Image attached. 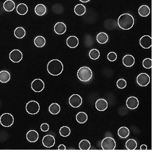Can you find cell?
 I'll return each mask as SVG.
<instances>
[{
  "instance_id": "7",
  "label": "cell",
  "mask_w": 155,
  "mask_h": 156,
  "mask_svg": "<svg viewBox=\"0 0 155 156\" xmlns=\"http://www.w3.org/2000/svg\"><path fill=\"white\" fill-rule=\"evenodd\" d=\"M45 84L44 81L40 79L36 78L33 80L31 84V88L35 92H41L44 89Z\"/></svg>"
},
{
  "instance_id": "20",
  "label": "cell",
  "mask_w": 155,
  "mask_h": 156,
  "mask_svg": "<svg viewBox=\"0 0 155 156\" xmlns=\"http://www.w3.org/2000/svg\"><path fill=\"white\" fill-rule=\"evenodd\" d=\"M10 79V74L6 71H0V82L7 83Z\"/></svg>"
},
{
  "instance_id": "32",
  "label": "cell",
  "mask_w": 155,
  "mask_h": 156,
  "mask_svg": "<svg viewBox=\"0 0 155 156\" xmlns=\"http://www.w3.org/2000/svg\"><path fill=\"white\" fill-rule=\"evenodd\" d=\"M79 148L82 150H87L90 148V143L87 140H82L79 143Z\"/></svg>"
},
{
  "instance_id": "19",
  "label": "cell",
  "mask_w": 155,
  "mask_h": 156,
  "mask_svg": "<svg viewBox=\"0 0 155 156\" xmlns=\"http://www.w3.org/2000/svg\"><path fill=\"white\" fill-rule=\"evenodd\" d=\"M4 8L7 12H12L15 8V3L12 0H7L4 3Z\"/></svg>"
},
{
  "instance_id": "26",
  "label": "cell",
  "mask_w": 155,
  "mask_h": 156,
  "mask_svg": "<svg viewBox=\"0 0 155 156\" xmlns=\"http://www.w3.org/2000/svg\"><path fill=\"white\" fill-rule=\"evenodd\" d=\"M35 44L38 48H42L44 46L46 40L43 36H37L35 39Z\"/></svg>"
},
{
  "instance_id": "11",
  "label": "cell",
  "mask_w": 155,
  "mask_h": 156,
  "mask_svg": "<svg viewBox=\"0 0 155 156\" xmlns=\"http://www.w3.org/2000/svg\"><path fill=\"white\" fill-rule=\"evenodd\" d=\"M55 143V138L52 135H45L43 139V144L45 147L52 148Z\"/></svg>"
},
{
  "instance_id": "8",
  "label": "cell",
  "mask_w": 155,
  "mask_h": 156,
  "mask_svg": "<svg viewBox=\"0 0 155 156\" xmlns=\"http://www.w3.org/2000/svg\"><path fill=\"white\" fill-rule=\"evenodd\" d=\"M136 81L141 86H146L150 82V77L146 73H141L137 77Z\"/></svg>"
},
{
  "instance_id": "3",
  "label": "cell",
  "mask_w": 155,
  "mask_h": 156,
  "mask_svg": "<svg viewBox=\"0 0 155 156\" xmlns=\"http://www.w3.org/2000/svg\"><path fill=\"white\" fill-rule=\"evenodd\" d=\"M92 70L87 66H83L80 68L77 71L78 78L83 82H87L89 81L92 77Z\"/></svg>"
},
{
  "instance_id": "4",
  "label": "cell",
  "mask_w": 155,
  "mask_h": 156,
  "mask_svg": "<svg viewBox=\"0 0 155 156\" xmlns=\"http://www.w3.org/2000/svg\"><path fill=\"white\" fill-rule=\"evenodd\" d=\"M0 123L4 127H11L14 123V117L11 114H3L0 117Z\"/></svg>"
},
{
  "instance_id": "15",
  "label": "cell",
  "mask_w": 155,
  "mask_h": 156,
  "mask_svg": "<svg viewBox=\"0 0 155 156\" xmlns=\"http://www.w3.org/2000/svg\"><path fill=\"white\" fill-rule=\"evenodd\" d=\"M96 109L98 111H104L108 107V102L105 99H98L96 102Z\"/></svg>"
},
{
  "instance_id": "9",
  "label": "cell",
  "mask_w": 155,
  "mask_h": 156,
  "mask_svg": "<svg viewBox=\"0 0 155 156\" xmlns=\"http://www.w3.org/2000/svg\"><path fill=\"white\" fill-rule=\"evenodd\" d=\"M22 57L23 55L22 52L19 50H13L9 54L10 60L15 63L20 62L22 60Z\"/></svg>"
},
{
  "instance_id": "36",
  "label": "cell",
  "mask_w": 155,
  "mask_h": 156,
  "mask_svg": "<svg viewBox=\"0 0 155 156\" xmlns=\"http://www.w3.org/2000/svg\"><path fill=\"white\" fill-rule=\"evenodd\" d=\"M126 86V81L124 79H119L117 82V86L119 89H124Z\"/></svg>"
},
{
  "instance_id": "31",
  "label": "cell",
  "mask_w": 155,
  "mask_h": 156,
  "mask_svg": "<svg viewBox=\"0 0 155 156\" xmlns=\"http://www.w3.org/2000/svg\"><path fill=\"white\" fill-rule=\"evenodd\" d=\"M137 143L133 139H129L126 142V149L130 150H133L136 148Z\"/></svg>"
},
{
  "instance_id": "16",
  "label": "cell",
  "mask_w": 155,
  "mask_h": 156,
  "mask_svg": "<svg viewBox=\"0 0 155 156\" xmlns=\"http://www.w3.org/2000/svg\"><path fill=\"white\" fill-rule=\"evenodd\" d=\"M26 139L30 142H36L38 139V133L36 130H29L26 133Z\"/></svg>"
},
{
  "instance_id": "23",
  "label": "cell",
  "mask_w": 155,
  "mask_h": 156,
  "mask_svg": "<svg viewBox=\"0 0 155 156\" xmlns=\"http://www.w3.org/2000/svg\"><path fill=\"white\" fill-rule=\"evenodd\" d=\"M86 12V7L82 4H78L74 7V13L78 15H82Z\"/></svg>"
},
{
  "instance_id": "35",
  "label": "cell",
  "mask_w": 155,
  "mask_h": 156,
  "mask_svg": "<svg viewBox=\"0 0 155 156\" xmlns=\"http://www.w3.org/2000/svg\"><path fill=\"white\" fill-rule=\"evenodd\" d=\"M143 66L145 69H151L152 68V60L151 58H145L143 61Z\"/></svg>"
},
{
  "instance_id": "34",
  "label": "cell",
  "mask_w": 155,
  "mask_h": 156,
  "mask_svg": "<svg viewBox=\"0 0 155 156\" xmlns=\"http://www.w3.org/2000/svg\"><path fill=\"white\" fill-rule=\"evenodd\" d=\"M89 56L91 59L95 60L98 59L100 57V52L98 50L93 49H92L90 51V52L89 53Z\"/></svg>"
},
{
  "instance_id": "14",
  "label": "cell",
  "mask_w": 155,
  "mask_h": 156,
  "mask_svg": "<svg viewBox=\"0 0 155 156\" xmlns=\"http://www.w3.org/2000/svg\"><path fill=\"white\" fill-rule=\"evenodd\" d=\"M54 32L57 35H63L67 31V26L63 22H57L54 25Z\"/></svg>"
},
{
  "instance_id": "13",
  "label": "cell",
  "mask_w": 155,
  "mask_h": 156,
  "mask_svg": "<svg viewBox=\"0 0 155 156\" xmlns=\"http://www.w3.org/2000/svg\"><path fill=\"white\" fill-rule=\"evenodd\" d=\"M126 106L130 109H136L139 104L138 99L135 97H130L126 100Z\"/></svg>"
},
{
  "instance_id": "41",
  "label": "cell",
  "mask_w": 155,
  "mask_h": 156,
  "mask_svg": "<svg viewBox=\"0 0 155 156\" xmlns=\"http://www.w3.org/2000/svg\"><path fill=\"white\" fill-rule=\"evenodd\" d=\"M80 1L82 2H89L90 0H80Z\"/></svg>"
},
{
  "instance_id": "25",
  "label": "cell",
  "mask_w": 155,
  "mask_h": 156,
  "mask_svg": "<svg viewBox=\"0 0 155 156\" xmlns=\"http://www.w3.org/2000/svg\"><path fill=\"white\" fill-rule=\"evenodd\" d=\"M28 11V7L25 4H20L17 7V12L20 15H25Z\"/></svg>"
},
{
  "instance_id": "22",
  "label": "cell",
  "mask_w": 155,
  "mask_h": 156,
  "mask_svg": "<svg viewBox=\"0 0 155 156\" xmlns=\"http://www.w3.org/2000/svg\"><path fill=\"white\" fill-rule=\"evenodd\" d=\"M88 120V116L85 112H80L76 115V120L80 124H84Z\"/></svg>"
},
{
  "instance_id": "5",
  "label": "cell",
  "mask_w": 155,
  "mask_h": 156,
  "mask_svg": "<svg viewBox=\"0 0 155 156\" xmlns=\"http://www.w3.org/2000/svg\"><path fill=\"white\" fill-rule=\"evenodd\" d=\"M102 149L105 150H113L116 148V142L112 137H106L101 142Z\"/></svg>"
},
{
  "instance_id": "33",
  "label": "cell",
  "mask_w": 155,
  "mask_h": 156,
  "mask_svg": "<svg viewBox=\"0 0 155 156\" xmlns=\"http://www.w3.org/2000/svg\"><path fill=\"white\" fill-rule=\"evenodd\" d=\"M60 134L62 137H68L71 134V129L68 127H62L60 129Z\"/></svg>"
},
{
  "instance_id": "2",
  "label": "cell",
  "mask_w": 155,
  "mask_h": 156,
  "mask_svg": "<svg viewBox=\"0 0 155 156\" xmlns=\"http://www.w3.org/2000/svg\"><path fill=\"white\" fill-rule=\"evenodd\" d=\"M134 18L129 14H121L118 18V25L119 27L124 30H129L133 27L134 25Z\"/></svg>"
},
{
  "instance_id": "39",
  "label": "cell",
  "mask_w": 155,
  "mask_h": 156,
  "mask_svg": "<svg viewBox=\"0 0 155 156\" xmlns=\"http://www.w3.org/2000/svg\"><path fill=\"white\" fill-rule=\"evenodd\" d=\"M66 149V147L64 145H60L59 146V150H65Z\"/></svg>"
},
{
  "instance_id": "17",
  "label": "cell",
  "mask_w": 155,
  "mask_h": 156,
  "mask_svg": "<svg viewBox=\"0 0 155 156\" xmlns=\"http://www.w3.org/2000/svg\"><path fill=\"white\" fill-rule=\"evenodd\" d=\"M79 39L76 36H70L67 40L68 46L71 48H75L79 45Z\"/></svg>"
},
{
  "instance_id": "40",
  "label": "cell",
  "mask_w": 155,
  "mask_h": 156,
  "mask_svg": "<svg viewBox=\"0 0 155 156\" xmlns=\"http://www.w3.org/2000/svg\"><path fill=\"white\" fill-rule=\"evenodd\" d=\"M148 149L147 145H142L140 146V149L141 150H147Z\"/></svg>"
},
{
  "instance_id": "21",
  "label": "cell",
  "mask_w": 155,
  "mask_h": 156,
  "mask_svg": "<svg viewBox=\"0 0 155 156\" xmlns=\"http://www.w3.org/2000/svg\"><path fill=\"white\" fill-rule=\"evenodd\" d=\"M108 39H109L108 36L105 33H103V32L98 33L96 37V40L97 42L101 44L107 43V41H108Z\"/></svg>"
},
{
  "instance_id": "10",
  "label": "cell",
  "mask_w": 155,
  "mask_h": 156,
  "mask_svg": "<svg viewBox=\"0 0 155 156\" xmlns=\"http://www.w3.org/2000/svg\"><path fill=\"white\" fill-rule=\"evenodd\" d=\"M82 102V99L81 96L79 94H73L72 95L69 99V102L71 107H78L81 106Z\"/></svg>"
},
{
  "instance_id": "29",
  "label": "cell",
  "mask_w": 155,
  "mask_h": 156,
  "mask_svg": "<svg viewBox=\"0 0 155 156\" xmlns=\"http://www.w3.org/2000/svg\"><path fill=\"white\" fill-rule=\"evenodd\" d=\"M118 135L120 138H126L129 135V130L126 127H121L118 129Z\"/></svg>"
},
{
  "instance_id": "18",
  "label": "cell",
  "mask_w": 155,
  "mask_h": 156,
  "mask_svg": "<svg viewBox=\"0 0 155 156\" xmlns=\"http://www.w3.org/2000/svg\"><path fill=\"white\" fill-rule=\"evenodd\" d=\"M123 63L126 67H131L134 64V58L132 55H126L123 58Z\"/></svg>"
},
{
  "instance_id": "24",
  "label": "cell",
  "mask_w": 155,
  "mask_h": 156,
  "mask_svg": "<svg viewBox=\"0 0 155 156\" xmlns=\"http://www.w3.org/2000/svg\"><path fill=\"white\" fill-rule=\"evenodd\" d=\"M35 13L38 15H43L46 12V7L43 4H38L35 9Z\"/></svg>"
},
{
  "instance_id": "12",
  "label": "cell",
  "mask_w": 155,
  "mask_h": 156,
  "mask_svg": "<svg viewBox=\"0 0 155 156\" xmlns=\"http://www.w3.org/2000/svg\"><path fill=\"white\" fill-rule=\"evenodd\" d=\"M140 45L144 49H149L152 46V38L149 36H143L140 39Z\"/></svg>"
},
{
  "instance_id": "37",
  "label": "cell",
  "mask_w": 155,
  "mask_h": 156,
  "mask_svg": "<svg viewBox=\"0 0 155 156\" xmlns=\"http://www.w3.org/2000/svg\"><path fill=\"white\" fill-rule=\"evenodd\" d=\"M107 57L108 60H109L110 61H115L117 59V54L116 53L112 52L108 53Z\"/></svg>"
},
{
  "instance_id": "1",
  "label": "cell",
  "mask_w": 155,
  "mask_h": 156,
  "mask_svg": "<svg viewBox=\"0 0 155 156\" xmlns=\"http://www.w3.org/2000/svg\"><path fill=\"white\" fill-rule=\"evenodd\" d=\"M62 63L59 60H52L47 65V70L52 76H59L63 71Z\"/></svg>"
},
{
  "instance_id": "38",
  "label": "cell",
  "mask_w": 155,
  "mask_h": 156,
  "mask_svg": "<svg viewBox=\"0 0 155 156\" xmlns=\"http://www.w3.org/2000/svg\"><path fill=\"white\" fill-rule=\"evenodd\" d=\"M41 130L43 132H48L49 130V126L48 124L44 123L41 125Z\"/></svg>"
},
{
  "instance_id": "6",
  "label": "cell",
  "mask_w": 155,
  "mask_h": 156,
  "mask_svg": "<svg viewBox=\"0 0 155 156\" xmlns=\"http://www.w3.org/2000/svg\"><path fill=\"white\" fill-rule=\"evenodd\" d=\"M40 105L36 101H29L26 105V110L30 114H36L40 110Z\"/></svg>"
},
{
  "instance_id": "30",
  "label": "cell",
  "mask_w": 155,
  "mask_h": 156,
  "mask_svg": "<svg viewBox=\"0 0 155 156\" xmlns=\"http://www.w3.org/2000/svg\"><path fill=\"white\" fill-rule=\"evenodd\" d=\"M14 34L15 37L17 38H22L25 36L26 32L22 27H18L15 29Z\"/></svg>"
},
{
  "instance_id": "28",
  "label": "cell",
  "mask_w": 155,
  "mask_h": 156,
  "mask_svg": "<svg viewBox=\"0 0 155 156\" xmlns=\"http://www.w3.org/2000/svg\"><path fill=\"white\" fill-rule=\"evenodd\" d=\"M139 13L142 17H147L150 14V9L147 5H142L139 9Z\"/></svg>"
},
{
  "instance_id": "27",
  "label": "cell",
  "mask_w": 155,
  "mask_h": 156,
  "mask_svg": "<svg viewBox=\"0 0 155 156\" xmlns=\"http://www.w3.org/2000/svg\"><path fill=\"white\" fill-rule=\"evenodd\" d=\"M49 111L52 114H57L60 112V107L57 103H53L49 107Z\"/></svg>"
}]
</instances>
